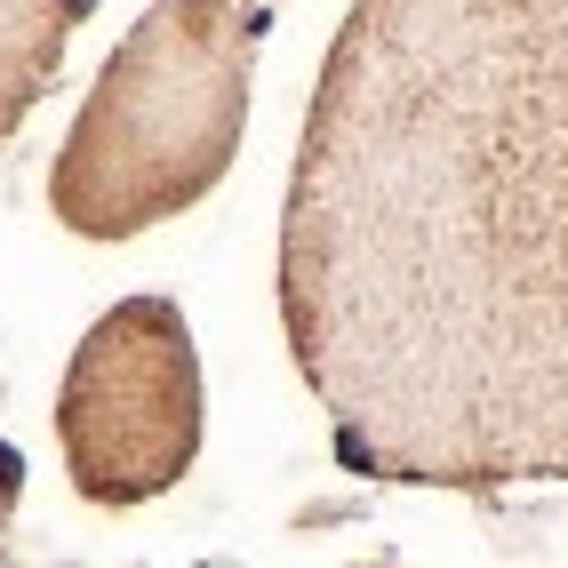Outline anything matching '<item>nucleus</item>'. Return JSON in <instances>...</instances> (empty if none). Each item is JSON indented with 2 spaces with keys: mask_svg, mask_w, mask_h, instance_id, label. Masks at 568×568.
Masks as SVG:
<instances>
[{
  "mask_svg": "<svg viewBox=\"0 0 568 568\" xmlns=\"http://www.w3.org/2000/svg\"><path fill=\"white\" fill-rule=\"evenodd\" d=\"M81 9H97V0H81Z\"/></svg>",
  "mask_w": 568,
  "mask_h": 568,
  "instance_id": "nucleus-6",
  "label": "nucleus"
},
{
  "mask_svg": "<svg viewBox=\"0 0 568 568\" xmlns=\"http://www.w3.org/2000/svg\"><path fill=\"white\" fill-rule=\"evenodd\" d=\"M256 49L264 0H153L49 161V216L72 241H136L201 209L241 153Z\"/></svg>",
  "mask_w": 568,
  "mask_h": 568,
  "instance_id": "nucleus-2",
  "label": "nucleus"
},
{
  "mask_svg": "<svg viewBox=\"0 0 568 568\" xmlns=\"http://www.w3.org/2000/svg\"><path fill=\"white\" fill-rule=\"evenodd\" d=\"M57 448L89 505H153L201 457V353L176 296H121L57 385Z\"/></svg>",
  "mask_w": 568,
  "mask_h": 568,
  "instance_id": "nucleus-3",
  "label": "nucleus"
},
{
  "mask_svg": "<svg viewBox=\"0 0 568 568\" xmlns=\"http://www.w3.org/2000/svg\"><path fill=\"white\" fill-rule=\"evenodd\" d=\"M89 24L81 0H0V144H9L32 104L57 89L72 32Z\"/></svg>",
  "mask_w": 568,
  "mask_h": 568,
  "instance_id": "nucleus-4",
  "label": "nucleus"
},
{
  "mask_svg": "<svg viewBox=\"0 0 568 568\" xmlns=\"http://www.w3.org/2000/svg\"><path fill=\"white\" fill-rule=\"evenodd\" d=\"M281 328L353 480H568V0H353L288 169Z\"/></svg>",
  "mask_w": 568,
  "mask_h": 568,
  "instance_id": "nucleus-1",
  "label": "nucleus"
},
{
  "mask_svg": "<svg viewBox=\"0 0 568 568\" xmlns=\"http://www.w3.org/2000/svg\"><path fill=\"white\" fill-rule=\"evenodd\" d=\"M361 568H400V560H361Z\"/></svg>",
  "mask_w": 568,
  "mask_h": 568,
  "instance_id": "nucleus-5",
  "label": "nucleus"
}]
</instances>
